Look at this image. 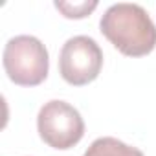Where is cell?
Instances as JSON below:
<instances>
[{
    "label": "cell",
    "mask_w": 156,
    "mask_h": 156,
    "mask_svg": "<svg viewBox=\"0 0 156 156\" xmlns=\"http://www.w3.org/2000/svg\"><path fill=\"white\" fill-rule=\"evenodd\" d=\"M2 61L8 77L20 87L41 85L50 68L46 46L33 35L11 37L6 42Z\"/></svg>",
    "instance_id": "7a4b0ae2"
},
{
    "label": "cell",
    "mask_w": 156,
    "mask_h": 156,
    "mask_svg": "<svg viewBox=\"0 0 156 156\" xmlns=\"http://www.w3.org/2000/svg\"><path fill=\"white\" fill-rule=\"evenodd\" d=\"M99 28L121 53L130 57L147 55L156 46V26L140 4H112L103 13Z\"/></svg>",
    "instance_id": "6da1fadb"
},
{
    "label": "cell",
    "mask_w": 156,
    "mask_h": 156,
    "mask_svg": "<svg viewBox=\"0 0 156 156\" xmlns=\"http://www.w3.org/2000/svg\"><path fill=\"white\" fill-rule=\"evenodd\" d=\"M37 129L44 143L53 149L64 151L79 143L85 134V121L79 110L70 103L51 99L39 110Z\"/></svg>",
    "instance_id": "3957f363"
},
{
    "label": "cell",
    "mask_w": 156,
    "mask_h": 156,
    "mask_svg": "<svg viewBox=\"0 0 156 156\" xmlns=\"http://www.w3.org/2000/svg\"><path fill=\"white\" fill-rule=\"evenodd\" d=\"M55 8L61 9L64 13V17L68 19H83L87 17L92 9L98 8V2L92 0V2H55Z\"/></svg>",
    "instance_id": "8992f818"
},
{
    "label": "cell",
    "mask_w": 156,
    "mask_h": 156,
    "mask_svg": "<svg viewBox=\"0 0 156 156\" xmlns=\"http://www.w3.org/2000/svg\"><path fill=\"white\" fill-rule=\"evenodd\" d=\"M103 66V51L88 35H75L68 39L59 55V72L62 79L73 87L92 83Z\"/></svg>",
    "instance_id": "277c9868"
},
{
    "label": "cell",
    "mask_w": 156,
    "mask_h": 156,
    "mask_svg": "<svg viewBox=\"0 0 156 156\" xmlns=\"http://www.w3.org/2000/svg\"><path fill=\"white\" fill-rule=\"evenodd\" d=\"M83 156H143V152L136 147H130L118 138L103 136L90 143Z\"/></svg>",
    "instance_id": "5b68a950"
}]
</instances>
